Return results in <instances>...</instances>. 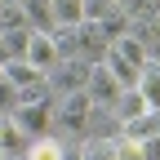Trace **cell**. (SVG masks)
Wrapping results in <instances>:
<instances>
[{
	"instance_id": "ac0fdd59",
	"label": "cell",
	"mask_w": 160,
	"mask_h": 160,
	"mask_svg": "<svg viewBox=\"0 0 160 160\" xmlns=\"http://www.w3.org/2000/svg\"><path fill=\"white\" fill-rule=\"evenodd\" d=\"M138 147H142V160H160V133L147 138V142H138Z\"/></svg>"
},
{
	"instance_id": "ba28073f",
	"label": "cell",
	"mask_w": 160,
	"mask_h": 160,
	"mask_svg": "<svg viewBox=\"0 0 160 160\" xmlns=\"http://www.w3.org/2000/svg\"><path fill=\"white\" fill-rule=\"evenodd\" d=\"M27 147H31V138L18 129L9 116H0V160H22Z\"/></svg>"
},
{
	"instance_id": "52a82bcc",
	"label": "cell",
	"mask_w": 160,
	"mask_h": 160,
	"mask_svg": "<svg viewBox=\"0 0 160 160\" xmlns=\"http://www.w3.org/2000/svg\"><path fill=\"white\" fill-rule=\"evenodd\" d=\"M76 45H80V58L85 53H93V62L107 53V45H111V36H107V27L102 22H93V18H85V22L76 27Z\"/></svg>"
},
{
	"instance_id": "30bf717a",
	"label": "cell",
	"mask_w": 160,
	"mask_h": 160,
	"mask_svg": "<svg viewBox=\"0 0 160 160\" xmlns=\"http://www.w3.org/2000/svg\"><path fill=\"white\" fill-rule=\"evenodd\" d=\"M138 93H142V102H147V111H156L160 116V62H147L142 67V76H138V85H133Z\"/></svg>"
},
{
	"instance_id": "9a60e30c",
	"label": "cell",
	"mask_w": 160,
	"mask_h": 160,
	"mask_svg": "<svg viewBox=\"0 0 160 160\" xmlns=\"http://www.w3.org/2000/svg\"><path fill=\"white\" fill-rule=\"evenodd\" d=\"M80 160H116V156H111V138H85Z\"/></svg>"
},
{
	"instance_id": "4fadbf2b",
	"label": "cell",
	"mask_w": 160,
	"mask_h": 160,
	"mask_svg": "<svg viewBox=\"0 0 160 160\" xmlns=\"http://www.w3.org/2000/svg\"><path fill=\"white\" fill-rule=\"evenodd\" d=\"M53 27H80L85 22V0H49Z\"/></svg>"
},
{
	"instance_id": "d6986e66",
	"label": "cell",
	"mask_w": 160,
	"mask_h": 160,
	"mask_svg": "<svg viewBox=\"0 0 160 160\" xmlns=\"http://www.w3.org/2000/svg\"><path fill=\"white\" fill-rule=\"evenodd\" d=\"M111 5H116L120 13H125V9H133V5H138V0H111Z\"/></svg>"
},
{
	"instance_id": "2e32d148",
	"label": "cell",
	"mask_w": 160,
	"mask_h": 160,
	"mask_svg": "<svg viewBox=\"0 0 160 160\" xmlns=\"http://www.w3.org/2000/svg\"><path fill=\"white\" fill-rule=\"evenodd\" d=\"M111 156H116V160H142V147H138L133 138L116 133V138H111Z\"/></svg>"
},
{
	"instance_id": "5b68a950",
	"label": "cell",
	"mask_w": 160,
	"mask_h": 160,
	"mask_svg": "<svg viewBox=\"0 0 160 160\" xmlns=\"http://www.w3.org/2000/svg\"><path fill=\"white\" fill-rule=\"evenodd\" d=\"M85 71H89V62L85 58H62L45 80H49V93L53 98H62V93H76V89H85Z\"/></svg>"
},
{
	"instance_id": "8fae6325",
	"label": "cell",
	"mask_w": 160,
	"mask_h": 160,
	"mask_svg": "<svg viewBox=\"0 0 160 160\" xmlns=\"http://www.w3.org/2000/svg\"><path fill=\"white\" fill-rule=\"evenodd\" d=\"M111 116H116V125H129V120H138V116H147V102H142V93L138 89H125L116 98V107H111Z\"/></svg>"
},
{
	"instance_id": "3957f363",
	"label": "cell",
	"mask_w": 160,
	"mask_h": 160,
	"mask_svg": "<svg viewBox=\"0 0 160 160\" xmlns=\"http://www.w3.org/2000/svg\"><path fill=\"white\" fill-rule=\"evenodd\" d=\"M85 93H89V102H93L98 111H111L116 98L125 93V89H120V80L102 67V58H98V62H89V71H85Z\"/></svg>"
},
{
	"instance_id": "7a4b0ae2",
	"label": "cell",
	"mask_w": 160,
	"mask_h": 160,
	"mask_svg": "<svg viewBox=\"0 0 160 160\" xmlns=\"http://www.w3.org/2000/svg\"><path fill=\"white\" fill-rule=\"evenodd\" d=\"M93 102H89V93L85 89H76V93H62V98H53V129H62L67 138H85L89 125H93Z\"/></svg>"
},
{
	"instance_id": "e0dca14e",
	"label": "cell",
	"mask_w": 160,
	"mask_h": 160,
	"mask_svg": "<svg viewBox=\"0 0 160 160\" xmlns=\"http://www.w3.org/2000/svg\"><path fill=\"white\" fill-rule=\"evenodd\" d=\"M9 111H13V85L0 76V116H9Z\"/></svg>"
},
{
	"instance_id": "7c38bea8",
	"label": "cell",
	"mask_w": 160,
	"mask_h": 160,
	"mask_svg": "<svg viewBox=\"0 0 160 160\" xmlns=\"http://www.w3.org/2000/svg\"><path fill=\"white\" fill-rule=\"evenodd\" d=\"M22 160H67V142L58 133H45V138H36V142L27 147Z\"/></svg>"
},
{
	"instance_id": "6da1fadb",
	"label": "cell",
	"mask_w": 160,
	"mask_h": 160,
	"mask_svg": "<svg viewBox=\"0 0 160 160\" xmlns=\"http://www.w3.org/2000/svg\"><path fill=\"white\" fill-rule=\"evenodd\" d=\"M102 67L120 80V89H133L138 76H142V67H147V53H142V45H138L133 36H116L107 45V53H102Z\"/></svg>"
},
{
	"instance_id": "277c9868",
	"label": "cell",
	"mask_w": 160,
	"mask_h": 160,
	"mask_svg": "<svg viewBox=\"0 0 160 160\" xmlns=\"http://www.w3.org/2000/svg\"><path fill=\"white\" fill-rule=\"evenodd\" d=\"M9 120L36 142V138L53 133V98H49V102H18V107L9 111Z\"/></svg>"
},
{
	"instance_id": "8992f818",
	"label": "cell",
	"mask_w": 160,
	"mask_h": 160,
	"mask_svg": "<svg viewBox=\"0 0 160 160\" xmlns=\"http://www.w3.org/2000/svg\"><path fill=\"white\" fill-rule=\"evenodd\" d=\"M22 58H27V62H31L40 76H49L58 62H62V58H58V45H53V36H49V31H31V36H27Z\"/></svg>"
},
{
	"instance_id": "5bb4252c",
	"label": "cell",
	"mask_w": 160,
	"mask_h": 160,
	"mask_svg": "<svg viewBox=\"0 0 160 160\" xmlns=\"http://www.w3.org/2000/svg\"><path fill=\"white\" fill-rule=\"evenodd\" d=\"M18 5H22V13H27L31 31H53V13H49V0H18Z\"/></svg>"
},
{
	"instance_id": "9c48e42d",
	"label": "cell",
	"mask_w": 160,
	"mask_h": 160,
	"mask_svg": "<svg viewBox=\"0 0 160 160\" xmlns=\"http://www.w3.org/2000/svg\"><path fill=\"white\" fill-rule=\"evenodd\" d=\"M0 76L13 85V93H18V89H31V85H40V80H45V76H40V71L27 62V58H9V62L0 67Z\"/></svg>"
}]
</instances>
